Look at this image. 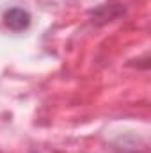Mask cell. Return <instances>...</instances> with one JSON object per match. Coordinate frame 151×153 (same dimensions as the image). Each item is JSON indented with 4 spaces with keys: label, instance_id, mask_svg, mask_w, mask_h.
Segmentation results:
<instances>
[{
    "label": "cell",
    "instance_id": "cell-1",
    "mask_svg": "<svg viewBox=\"0 0 151 153\" xmlns=\"http://www.w3.org/2000/svg\"><path fill=\"white\" fill-rule=\"evenodd\" d=\"M4 22L5 25L14 30V32H21V30H27L29 25H30V14L25 11V9H20V7H11L4 13Z\"/></svg>",
    "mask_w": 151,
    "mask_h": 153
}]
</instances>
